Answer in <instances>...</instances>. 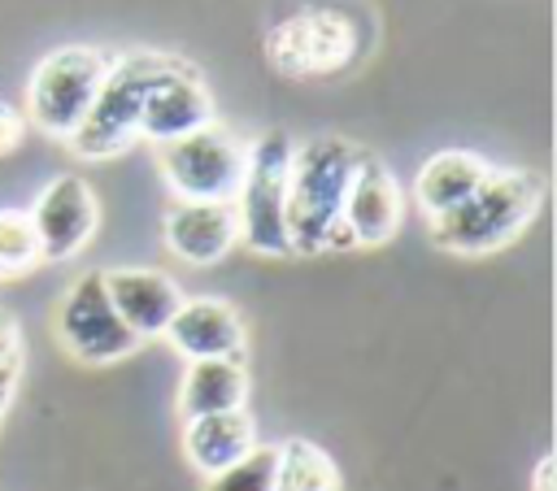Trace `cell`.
Wrapping results in <instances>:
<instances>
[{
	"mask_svg": "<svg viewBox=\"0 0 557 491\" xmlns=\"http://www.w3.org/2000/svg\"><path fill=\"white\" fill-rule=\"evenodd\" d=\"M361 152L339 139V135H322L309 139L292 152V174H287V252L313 256V252H348L357 248L339 209H344V191L352 182Z\"/></svg>",
	"mask_w": 557,
	"mask_h": 491,
	"instance_id": "cell-1",
	"label": "cell"
},
{
	"mask_svg": "<svg viewBox=\"0 0 557 491\" xmlns=\"http://www.w3.org/2000/svg\"><path fill=\"white\" fill-rule=\"evenodd\" d=\"M540 204H544V178L535 169H518V165L487 169V178L457 209L426 217L431 243L444 252H466V256L496 252L531 226Z\"/></svg>",
	"mask_w": 557,
	"mask_h": 491,
	"instance_id": "cell-2",
	"label": "cell"
},
{
	"mask_svg": "<svg viewBox=\"0 0 557 491\" xmlns=\"http://www.w3.org/2000/svg\"><path fill=\"white\" fill-rule=\"evenodd\" d=\"M161 52H126L117 61H109L83 122L74 126V135L65 139L70 152L78 161H109L117 152H126L139 139V109H144V87L157 70Z\"/></svg>",
	"mask_w": 557,
	"mask_h": 491,
	"instance_id": "cell-3",
	"label": "cell"
},
{
	"mask_svg": "<svg viewBox=\"0 0 557 491\" xmlns=\"http://www.w3.org/2000/svg\"><path fill=\"white\" fill-rule=\"evenodd\" d=\"M296 143L283 130H265L244 148V178L235 191L239 239L261 256H287V174Z\"/></svg>",
	"mask_w": 557,
	"mask_h": 491,
	"instance_id": "cell-4",
	"label": "cell"
},
{
	"mask_svg": "<svg viewBox=\"0 0 557 491\" xmlns=\"http://www.w3.org/2000/svg\"><path fill=\"white\" fill-rule=\"evenodd\" d=\"M265 61L287 78H331L357 61V26L335 4H309L265 30Z\"/></svg>",
	"mask_w": 557,
	"mask_h": 491,
	"instance_id": "cell-5",
	"label": "cell"
},
{
	"mask_svg": "<svg viewBox=\"0 0 557 491\" xmlns=\"http://www.w3.org/2000/svg\"><path fill=\"white\" fill-rule=\"evenodd\" d=\"M104 70H109V56L91 43L52 48L26 83V117L35 122V130H44L52 139H70L74 126L83 122Z\"/></svg>",
	"mask_w": 557,
	"mask_h": 491,
	"instance_id": "cell-6",
	"label": "cell"
},
{
	"mask_svg": "<svg viewBox=\"0 0 557 491\" xmlns=\"http://www.w3.org/2000/svg\"><path fill=\"white\" fill-rule=\"evenodd\" d=\"M57 339L83 365H113V361H122V356H131L139 348L131 326L117 317V309H113V300L104 291V274L100 269L78 274L70 282V291L61 295Z\"/></svg>",
	"mask_w": 557,
	"mask_h": 491,
	"instance_id": "cell-7",
	"label": "cell"
},
{
	"mask_svg": "<svg viewBox=\"0 0 557 491\" xmlns=\"http://www.w3.org/2000/svg\"><path fill=\"white\" fill-rule=\"evenodd\" d=\"M161 174L178 200H235L244 178V148L218 122L161 143Z\"/></svg>",
	"mask_w": 557,
	"mask_h": 491,
	"instance_id": "cell-8",
	"label": "cell"
},
{
	"mask_svg": "<svg viewBox=\"0 0 557 491\" xmlns=\"http://www.w3.org/2000/svg\"><path fill=\"white\" fill-rule=\"evenodd\" d=\"M213 122V96L200 78V70L183 56L157 61L148 87H144V109H139V139H152L157 148L170 139H183L200 126Z\"/></svg>",
	"mask_w": 557,
	"mask_h": 491,
	"instance_id": "cell-9",
	"label": "cell"
},
{
	"mask_svg": "<svg viewBox=\"0 0 557 491\" xmlns=\"http://www.w3.org/2000/svg\"><path fill=\"white\" fill-rule=\"evenodd\" d=\"M35 239H39V261H70L87 248V239L96 235L100 209H96V191L87 187L83 174H57L35 204L26 209Z\"/></svg>",
	"mask_w": 557,
	"mask_h": 491,
	"instance_id": "cell-10",
	"label": "cell"
},
{
	"mask_svg": "<svg viewBox=\"0 0 557 491\" xmlns=\"http://www.w3.org/2000/svg\"><path fill=\"white\" fill-rule=\"evenodd\" d=\"M339 217H344V226H348L357 248L387 243L400 230V217H405V196H400L396 174L383 161L361 156L357 169H352V182L344 191Z\"/></svg>",
	"mask_w": 557,
	"mask_h": 491,
	"instance_id": "cell-11",
	"label": "cell"
},
{
	"mask_svg": "<svg viewBox=\"0 0 557 491\" xmlns=\"http://www.w3.org/2000/svg\"><path fill=\"white\" fill-rule=\"evenodd\" d=\"M239 243L235 200H178L165 213V248L187 265H213Z\"/></svg>",
	"mask_w": 557,
	"mask_h": 491,
	"instance_id": "cell-12",
	"label": "cell"
},
{
	"mask_svg": "<svg viewBox=\"0 0 557 491\" xmlns=\"http://www.w3.org/2000/svg\"><path fill=\"white\" fill-rule=\"evenodd\" d=\"M174 352H183L187 361H209V356H231L239 361L244 356V322L239 313L218 300V295H196V300H183L170 317V326L161 330Z\"/></svg>",
	"mask_w": 557,
	"mask_h": 491,
	"instance_id": "cell-13",
	"label": "cell"
},
{
	"mask_svg": "<svg viewBox=\"0 0 557 491\" xmlns=\"http://www.w3.org/2000/svg\"><path fill=\"white\" fill-rule=\"evenodd\" d=\"M104 291L117 309V317L131 326L135 339H152L170 326L174 309L183 304V291L170 274L161 269H109L104 274Z\"/></svg>",
	"mask_w": 557,
	"mask_h": 491,
	"instance_id": "cell-14",
	"label": "cell"
},
{
	"mask_svg": "<svg viewBox=\"0 0 557 491\" xmlns=\"http://www.w3.org/2000/svg\"><path fill=\"white\" fill-rule=\"evenodd\" d=\"M257 448V426L248 408H226V413H205V417H183V456L191 469L205 478L235 465Z\"/></svg>",
	"mask_w": 557,
	"mask_h": 491,
	"instance_id": "cell-15",
	"label": "cell"
},
{
	"mask_svg": "<svg viewBox=\"0 0 557 491\" xmlns=\"http://www.w3.org/2000/svg\"><path fill=\"white\" fill-rule=\"evenodd\" d=\"M487 169L492 165L479 152H470V148H444V152L426 156L422 169H418V182H413L422 213L426 217H440V213L457 209L487 178Z\"/></svg>",
	"mask_w": 557,
	"mask_h": 491,
	"instance_id": "cell-16",
	"label": "cell"
},
{
	"mask_svg": "<svg viewBox=\"0 0 557 491\" xmlns=\"http://www.w3.org/2000/svg\"><path fill=\"white\" fill-rule=\"evenodd\" d=\"M244 400H248L244 361H231V356L187 361L183 382H178V413H183V417H205V413L244 408Z\"/></svg>",
	"mask_w": 557,
	"mask_h": 491,
	"instance_id": "cell-17",
	"label": "cell"
},
{
	"mask_svg": "<svg viewBox=\"0 0 557 491\" xmlns=\"http://www.w3.org/2000/svg\"><path fill=\"white\" fill-rule=\"evenodd\" d=\"M274 491H344L339 465L313 439H283L274 448Z\"/></svg>",
	"mask_w": 557,
	"mask_h": 491,
	"instance_id": "cell-18",
	"label": "cell"
},
{
	"mask_svg": "<svg viewBox=\"0 0 557 491\" xmlns=\"http://www.w3.org/2000/svg\"><path fill=\"white\" fill-rule=\"evenodd\" d=\"M39 265V239L26 209H0V278H17Z\"/></svg>",
	"mask_w": 557,
	"mask_h": 491,
	"instance_id": "cell-19",
	"label": "cell"
},
{
	"mask_svg": "<svg viewBox=\"0 0 557 491\" xmlns=\"http://www.w3.org/2000/svg\"><path fill=\"white\" fill-rule=\"evenodd\" d=\"M205 491H274V448L257 443L235 465L205 478Z\"/></svg>",
	"mask_w": 557,
	"mask_h": 491,
	"instance_id": "cell-20",
	"label": "cell"
},
{
	"mask_svg": "<svg viewBox=\"0 0 557 491\" xmlns=\"http://www.w3.org/2000/svg\"><path fill=\"white\" fill-rule=\"evenodd\" d=\"M26 139V117L13 109V104H4L0 100V156H9V152H17V143Z\"/></svg>",
	"mask_w": 557,
	"mask_h": 491,
	"instance_id": "cell-21",
	"label": "cell"
},
{
	"mask_svg": "<svg viewBox=\"0 0 557 491\" xmlns=\"http://www.w3.org/2000/svg\"><path fill=\"white\" fill-rule=\"evenodd\" d=\"M13 356H22V330H17V317L0 309V361H13Z\"/></svg>",
	"mask_w": 557,
	"mask_h": 491,
	"instance_id": "cell-22",
	"label": "cell"
},
{
	"mask_svg": "<svg viewBox=\"0 0 557 491\" xmlns=\"http://www.w3.org/2000/svg\"><path fill=\"white\" fill-rule=\"evenodd\" d=\"M17 378H22V356L0 361V417H4V408L13 400V391H17Z\"/></svg>",
	"mask_w": 557,
	"mask_h": 491,
	"instance_id": "cell-23",
	"label": "cell"
},
{
	"mask_svg": "<svg viewBox=\"0 0 557 491\" xmlns=\"http://www.w3.org/2000/svg\"><path fill=\"white\" fill-rule=\"evenodd\" d=\"M531 491H553V452H544L535 461V474H531Z\"/></svg>",
	"mask_w": 557,
	"mask_h": 491,
	"instance_id": "cell-24",
	"label": "cell"
}]
</instances>
